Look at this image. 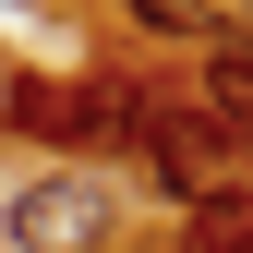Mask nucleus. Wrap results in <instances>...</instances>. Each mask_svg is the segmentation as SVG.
Instances as JSON below:
<instances>
[{
  "label": "nucleus",
  "instance_id": "5",
  "mask_svg": "<svg viewBox=\"0 0 253 253\" xmlns=\"http://www.w3.org/2000/svg\"><path fill=\"white\" fill-rule=\"evenodd\" d=\"M181 253H253V205L229 193V205H193V241Z\"/></svg>",
  "mask_w": 253,
  "mask_h": 253
},
{
  "label": "nucleus",
  "instance_id": "4",
  "mask_svg": "<svg viewBox=\"0 0 253 253\" xmlns=\"http://www.w3.org/2000/svg\"><path fill=\"white\" fill-rule=\"evenodd\" d=\"M121 12H133L145 37H205V48H217V37L253 12V0H121Z\"/></svg>",
  "mask_w": 253,
  "mask_h": 253
},
{
  "label": "nucleus",
  "instance_id": "2",
  "mask_svg": "<svg viewBox=\"0 0 253 253\" xmlns=\"http://www.w3.org/2000/svg\"><path fill=\"white\" fill-rule=\"evenodd\" d=\"M12 253H109V193L73 181V169L24 181L12 193Z\"/></svg>",
  "mask_w": 253,
  "mask_h": 253
},
{
  "label": "nucleus",
  "instance_id": "1",
  "mask_svg": "<svg viewBox=\"0 0 253 253\" xmlns=\"http://www.w3.org/2000/svg\"><path fill=\"white\" fill-rule=\"evenodd\" d=\"M145 157H157V181L181 205H229L241 193V133H217L193 109H145Z\"/></svg>",
  "mask_w": 253,
  "mask_h": 253
},
{
  "label": "nucleus",
  "instance_id": "3",
  "mask_svg": "<svg viewBox=\"0 0 253 253\" xmlns=\"http://www.w3.org/2000/svg\"><path fill=\"white\" fill-rule=\"evenodd\" d=\"M205 109H217V133L253 145V37H217L205 48Z\"/></svg>",
  "mask_w": 253,
  "mask_h": 253
}]
</instances>
